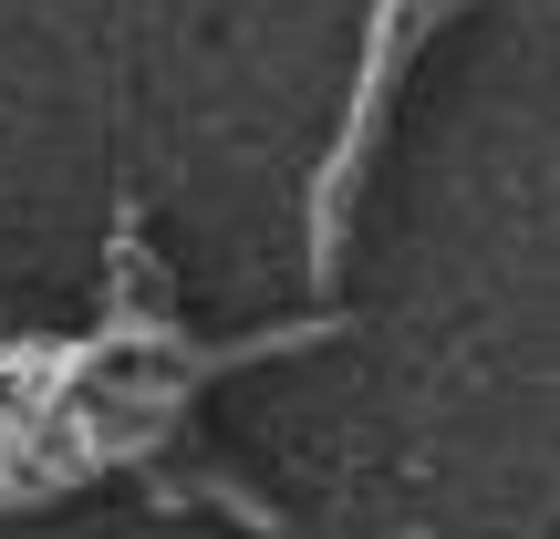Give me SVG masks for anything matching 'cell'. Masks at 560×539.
I'll return each mask as SVG.
<instances>
[{"mask_svg": "<svg viewBox=\"0 0 560 539\" xmlns=\"http://www.w3.org/2000/svg\"><path fill=\"white\" fill-rule=\"evenodd\" d=\"M446 32V11H416V0H384L374 21H363V73H353V104H342V125H332V145H322V166H312V280L332 291L342 280V239H353V198H363V166H374V145H384V115H395V73H405V52L416 42H436Z\"/></svg>", "mask_w": 560, "mask_h": 539, "instance_id": "1", "label": "cell"}]
</instances>
